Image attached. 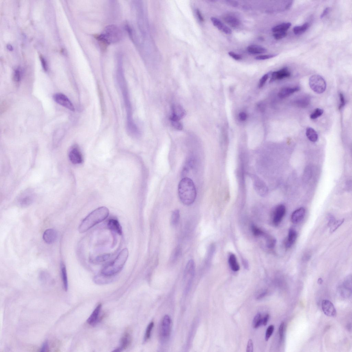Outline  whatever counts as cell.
<instances>
[{"instance_id":"obj_29","label":"cell","mask_w":352,"mask_h":352,"mask_svg":"<svg viewBox=\"0 0 352 352\" xmlns=\"http://www.w3.org/2000/svg\"><path fill=\"white\" fill-rule=\"evenodd\" d=\"M309 27L308 23H305L301 26H295L293 28L294 33L295 35H301L308 30Z\"/></svg>"},{"instance_id":"obj_42","label":"cell","mask_w":352,"mask_h":352,"mask_svg":"<svg viewBox=\"0 0 352 352\" xmlns=\"http://www.w3.org/2000/svg\"><path fill=\"white\" fill-rule=\"evenodd\" d=\"M13 79L14 81L17 83H19L21 79V71L18 69H16L13 75Z\"/></svg>"},{"instance_id":"obj_27","label":"cell","mask_w":352,"mask_h":352,"mask_svg":"<svg viewBox=\"0 0 352 352\" xmlns=\"http://www.w3.org/2000/svg\"><path fill=\"white\" fill-rule=\"evenodd\" d=\"M291 26V24L290 22L284 23L276 26L272 29V31L273 32L276 33L280 32H286Z\"/></svg>"},{"instance_id":"obj_9","label":"cell","mask_w":352,"mask_h":352,"mask_svg":"<svg viewBox=\"0 0 352 352\" xmlns=\"http://www.w3.org/2000/svg\"><path fill=\"white\" fill-rule=\"evenodd\" d=\"M69 157L71 162L74 164H80L83 161L81 151L79 148L76 145L72 147L69 150Z\"/></svg>"},{"instance_id":"obj_46","label":"cell","mask_w":352,"mask_h":352,"mask_svg":"<svg viewBox=\"0 0 352 352\" xmlns=\"http://www.w3.org/2000/svg\"><path fill=\"white\" fill-rule=\"evenodd\" d=\"M253 343L252 339H249L248 340V344L247 346V348H246V351L247 352H253Z\"/></svg>"},{"instance_id":"obj_6","label":"cell","mask_w":352,"mask_h":352,"mask_svg":"<svg viewBox=\"0 0 352 352\" xmlns=\"http://www.w3.org/2000/svg\"><path fill=\"white\" fill-rule=\"evenodd\" d=\"M195 273V262L193 260H190L187 262L184 270V280L186 283V293L189 291L191 286L194 277Z\"/></svg>"},{"instance_id":"obj_30","label":"cell","mask_w":352,"mask_h":352,"mask_svg":"<svg viewBox=\"0 0 352 352\" xmlns=\"http://www.w3.org/2000/svg\"><path fill=\"white\" fill-rule=\"evenodd\" d=\"M180 211L175 210L172 213L171 218V223L173 225H175L179 223L180 219Z\"/></svg>"},{"instance_id":"obj_8","label":"cell","mask_w":352,"mask_h":352,"mask_svg":"<svg viewBox=\"0 0 352 352\" xmlns=\"http://www.w3.org/2000/svg\"><path fill=\"white\" fill-rule=\"evenodd\" d=\"M53 97L55 101L58 104L71 111H75V107L72 103L69 98L63 94L57 93L54 95Z\"/></svg>"},{"instance_id":"obj_40","label":"cell","mask_w":352,"mask_h":352,"mask_svg":"<svg viewBox=\"0 0 352 352\" xmlns=\"http://www.w3.org/2000/svg\"><path fill=\"white\" fill-rule=\"evenodd\" d=\"M277 55V54L260 55L255 57V59L257 60H263L271 59L276 57Z\"/></svg>"},{"instance_id":"obj_25","label":"cell","mask_w":352,"mask_h":352,"mask_svg":"<svg viewBox=\"0 0 352 352\" xmlns=\"http://www.w3.org/2000/svg\"><path fill=\"white\" fill-rule=\"evenodd\" d=\"M224 19L226 23L232 27L236 28L239 25V20L232 15H227L224 18Z\"/></svg>"},{"instance_id":"obj_44","label":"cell","mask_w":352,"mask_h":352,"mask_svg":"<svg viewBox=\"0 0 352 352\" xmlns=\"http://www.w3.org/2000/svg\"><path fill=\"white\" fill-rule=\"evenodd\" d=\"M268 77L269 75L267 74H266L263 77H262L261 79L260 80L259 83V88H261L262 87L264 86L267 80L268 79Z\"/></svg>"},{"instance_id":"obj_3","label":"cell","mask_w":352,"mask_h":352,"mask_svg":"<svg viewBox=\"0 0 352 352\" xmlns=\"http://www.w3.org/2000/svg\"><path fill=\"white\" fill-rule=\"evenodd\" d=\"M128 255V250L127 249L122 250L113 261L104 267L102 271V275L109 277L120 272L124 266Z\"/></svg>"},{"instance_id":"obj_22","label":"cell","mask_w":352,"mask_h":352,"mask_svg":"<svg viewBox=\"0 0 352 352\" xmlns=\"http://www.w3.org/2000/svg\"><path fill=\"white\" fill-rule=\"evenodd\" d=\"M131 337L129 333H126L123 336L121 341V345L120 348L115 350L114 351L120 352L126 349L131 344Z\"/></svg>"},{"instance_id":"obj_37","label":"cell","mask_w":352,"mask_h":352,"mask_svg":"<svg viewBox=\"0 0 352 352\" xmlns=\"http://www.w3.org/2000/svg\"><path fill=\"white\" fill-rule=\"evenodd\" d=\"M276 243V240L273 238V237L268 236L267 239V245L268 247L269 248H274L275 246Z\"/></svg>"},{"instance_id":"obj_47","label":"cell","mask_w":352,"mask_h":352,"mask_svg":"<svg viewBox=\"0 0 352 352\" xmlns=\"http://www.w3.org/2000/svg\"><path fill=\"white\" fill-rule=\"evenodd\" d=\"M339 96L340 104L339 106V109H341L344 106L345 104V100L344 95L342 93H340V94Z\"/></svg>"},{"instance_id":"obj_58","label":"cell","mask_w":352,"mask_h":352,"mask_svg":"<svg viewBox=\"0 0 352 352\" xmlns=\"http://www.w3.org/2000/svg\"><path fill=\"white\" fill-rule=\"evenodd\" d=\"M293 1H291L289 2V3L287 4V5L286 6V9H287V10H289V9H290L291 7L292 6L293 4Z\"/></svg>"},{"instance_id":"obj_49","label":"cell","mask_w":352,"mask_h":352,"mask_svg":"<svg viewBox=\"0 0 352 352\" xmlns=\"http://www.w3.org/2000/svg\"><path fill=\"white\" fill-rule=\"evenodd\" d=\"M328 226L329 227H331V226L333 225V224L336 221L335 217H334L333 215L329 214L328 216Z\"/></svg>"},{"instance_id":"obj_52","label":"cell","mask_w":352,"mask_h":352,"mask_svg":"<svg viewBox=\"0 0 352 352\" xmlns=\"http://www.w3.org/2000/svg\"><path fill=\"white\" fill-rule=\"evenodd\" d=\"M239 117L240 120L241 121H245L247 118L246 114L244 112H241L239 114Z\"/></svg>"},{"instance_id":"obj_20","label":"cell","mask_w":352,"mask_h":352,"mask_svg":"<svg viewBox=\"0 0 352 352\" xmlns=\"http://www.w3.org/2000/svg\"><path fill=\"white\" fill-rule=\"evenodd\" d=\"M300 90L299 87H286L282 88L278 94L279 97L281 98H284L289 97L295 92Z\"/></svg>"},{"instance_id":"obj_38","label":"cell","mask_w":352,"mask_h":352,"mask_svg":"<svg viewBox=\"0 0 352 352\" xmlns=\"http://www.w3.org/2000/svg\"><path fill=\"white\" fill-rule=\"evenodd\" d=\"M309 103L308 98H303L297 101V104L299 106L303 107L308 106Z\"/></svg>"},{"instance_id":"obj_24","label":"cell","mask_w":352,"mask_h":352,"mask_svg":"<svg viewBox=\"0 0 352 352\" xmlns=\"http://www.w3.org/2000/svg\"><path fill=\"white\" fill-rule=\"evenodd\" d=\"M306 134L307 137L311 142H315L317 141L318 134L315 130L312 128L310 127L307 128L306 129Z\"/></svg>"},{"instance_id":"obj_21","label":"cell","mask_w":352,"mask_h":352,"mask_svg":"<svg viewBox=\"0 0 352 352\" xmlns=\"http://www.w3.org/2000/svg\"><path fill=\"white\" fill-rule=\"evenodd\" d=\"M107 226L109 229L112 230V231L117 233L120 235L122 234V228L117 220L115 219H111L109 220Z\"/></svg>"},{"instance_id":"obj_54","label":"cell","mask_w":352,"mask_h":352,"mask_svg":"<svg viewBox=\"0 0 352 352\" xmlns=\"http://www.w3.org/2000/svg\"><path fill=\"white\" fill-rule=\"evenodd\" d=\"M48 344L47 342H45L44 343L43 345H42V348L41 349V351L44 352L46 351V350L48 349Z\"/></svg>"},{"instance_id":"obj_56","label":"cell","mask_w":352,"mask_h":352,"mask_svg":"<svg viewBox=\"0 0 352 352\" xmlns=\"http://www.w3.org/2000/svg\"><path fill=\"white\" fill-rule=\"evenodd\" d=\"M196 13L197 16H198L199 20H200V21H203V17L202 16L200 11H199L198 10H196Z\"/></svg>"},{"instance_id":"obj_26","label":"cell","mask_w":352,"mask_h":352,"mask_svg":"<svg viewBox=\"0 0 352 352\" xmlns=\"http://www.w3.org/2000/svg\"><path fill=\"white\" fill-rule=\"evenodd\" d=\"M229 263L232 270L235 272L238 271L240 269V266L238 262L236 256L232 254L229 258Z\"/></svg>"},{"instance_id":"obj_59","label":"cell","mask_w":352,"mask_h":352,"mask_svg":"<svg viewBox=\"0 0 352 352\" xmlns=\"http://www.w3.org/2000/svg\"><path fill=\"white\" fill-rule=\"evenodd\" d=\"M7 47L9 50L11 51L13 50V47L10 44H8L7 46Z\"/></svg>"},{"instance_id":"obj_15","label":"cell","mask_w":352,"mask_h":352,"mask_svg":"<svg viewBox=\"0 0 352 352\" xmlns=\"http://www.w3.org/2000/svg\"><path fill=\"white\" fill-rule=\"evenodd\" d=\"M306 210L303 207L296 210L291 215V221L294 224H297L301 221L305 217Z\"/></svg>"},{"instance_id":"obj_10","label":"cell","mask_w":352,"mask_h":352,"mask_svg":"<svg viewBox=\"0 0 352 352\" xmlns=\"http://www.w3.org/2000/svg\"><path fill=\"white\" fill-rule=\"evenodd\" d=\"M286 207L283 205H279L276 207L272 218L273 223L275 225L277 226L281 222L286 215Z\"/></svg>"},{"instance_id":"obj_45","label":"cell","mask_w":352,"mask_h":352,"mask_svg":"<svg viewBox=\"0 0 352 352\" xmlns=\"http://www.w3.org/2000/svg\"><path fill=\"white\" fill-rule=\"evenodd\" d=\"M228 55L231 57H232L233 59L236 60H241L242 58L241 56L240 55L237 54L233 52H228Z\"/></svg>"},{"instance_id":"obj_50","label":"cell","mask_w":352,"mask_h":352,"mask_svg":"<svg viewBox=\"0 0 352 352\" xmlns=\"http://www.w3.org/2000/svg\"><path fill=\"white\" fill-rule=\"evenodd\" d=\"M40 60H41L42 66L43 67L44 70L45 71H47V66L45 60L44 59V58L42 57V56H41V57H40Z\"/></svg>"},{"instance_id":"obj_39","label":"cell","mask_w":352,"mask_h":352,"mask_svg":"<svg viewBox=\"0 0 352 352\" xmlns=\"http://www.w3.org/2000/svg\"><path fill=\"white\" fill-rule=\"evenodd\" d=\"M284 326L285 324L284 322L281 323L280 324L279 330V333L280 338V342H282L283 341L284 337Z\"/></svg>"},{"instance_id":"obj_43","label":"cell","mask_w":352,"mask_h":352,"mask_svg":"<svg viewBox=\"0 0 352 352\" xmlns=\"http://www.w3.org/2000/svg\"><path fill=\"white\" fill-rule=\"evenodd\" d=\"M171 124L172 126H173L175 128L179 130V131H181L183 128V125L179 121H171Z\"/></svg>"},{"instance_id":"obj_17","label":"cell","mask_w":352,"mask_h":352,"mask_svg":"<svg viewBox=\"0 0 352 352\" xmlns=\"http://www.w3.org/2000/svg\"><path fill=\"white\" fill-rule=\"evenodd\" d=\"M297 237V232L294 229L291 228L289 230L288 237L285 243V246L286 249L290 248L294 244Z\"/></svg>"},{"instance_id":"obj_4","label":"cell","mask_w":352,"mask_h":352,"mask_svg":"<svg viewBox=\"0 0 352 352\" xmlns=\"http://www.w3.org/2000/svg\"><path fill=\"white\" fill-rule=\"evenodd\" d=\"M122 36L120 30L115 26H110L105 29L101 35L96 36V39L103 46L106 47L108 44L119 40Z\"/></svg>"},{"instance_id":"obj_60","label":"cell","mask_w":352,"mask_h":352,"mask_svg":"<svg viewBox=\"0 0 352 352\" xmlns=\"http://www.w3.org/2000/svg\"><path fill=\"white\" fill-rule=\"evenodd\" d=\"M323 280L321 278H320L318 280V283L319 284H322V283Z\"/></svg>"},{"instance_id":"obj_11","label":"cell","mask_w":352,"mask_h":352,"mask_svg":"<svg viewBox=\"0 0 352 352\" xmlns=\"http://www.w3.org/2000/svg\"><path fill=\"white\" fill-rule=\"evenodd\" d=\"M172 115L170 117L171 121H180L186 114L184 109L178 104L172 105Z\"/></svg>"},{"instance_id":"obj_5","label":"cell","mask_w":352,"mask_h":352,"mask_svg":"<svg viewBox=\"0 0 352 352\" xmlns=\"http://www.w3.org/2000/svg\"><path fill=\"white\" fill-rule=\"evenodd\" d=\"M309 85L313 91L318 94L324 93L326 89L325 80L321 76L318 75H313L310 77Z\"/></svg>"},{"instance_id":"obj_55","label":"cell","mask_w":352,"mask_h":352,"mask_svg":"<svg viewBox=\"0 0 352 352\" xmlns=\"http://www.w3.org/2000/svg\"><path fill=\"white\" fill-rule=\"evenodd\" d=\"M269 318V314H267L264 318H263V325L264 326H266L267 324L268 320Z\"/></svg>"},{"instance_id":"obj_18","label":"cell","mask_w":352,"mask_h":352,"mask_svg":"<svg viewBox=\"0 0 352 352\" xmlns=\"http://www.w3.org/2000/svg\"><path fill=\"white\" fill-rule=\"evenodd\" d=\"M211 20L214 25L224 33L227 35H230L232 33V30L224 24L220 20L214 17L211 18Z\"/></svg>"},{"instance_id":"obj_57","label":"cell","mask_w":352,"mask_h":352,"mask_svg":"<svg viewBox=\"0 0 352 352\" xmlns=\"http://www.w3.org/2000/svg\"><path fill=\"white\" fill-rule=\"evenodd\" d=\"M266 294H267L266 292H263V293H261V294H260V295H259L258 296V297H257V299L258 300H260V299H261L264 296H265L266 295Z\"/></svg>"},{"instance_id":"obj_28","label":"cell","mask_w":352,"mask_h":352,"mask_svg":"<svg viewBox=\"0 0 352 352\" xmlns=\"http://www.w3.org/2000/svg\"><path fill=\"white\" fill-rule=\"evenodd\" d=\"M61 270L62 279L63 282L64 289L66 291H67L68 289V277H67L66 266L63 263H61Z\"/></svg>"},{"instance_id":"obj_2","label":"cell","mask_w":352,"mask_h":352,"mask_svg":"<svg viewBox=\"0 0 352 352\" xmlns=\"http://www.w3.org/2000/svg\"><path fill=\"white\" fill-rule=\"evenodd\" d=\"M109 214V210L105 207L97 208L85 218L78 228L80 233L87 231L94 226L105 220Z\"/></svg>"},{"instance_id":"obj_31","label":"cell","mask_w":352,"mask_h":352,"mask_svg":"<svg viewBox=\"0 0 352 352\" xmlns=\"http://www.w3.org/2000/svg\"><path fill=\"white\" fill-rule=\"evenodd\" d=\"M262 325H263V318H261L260 314L258 313L253 320V327L257 328Z\"/></svg>"},{"instance_id":"obj_16","label":"cell","mask_w":352,"mask_h":352,"mask_svg":"<svg viewBox=\"0 0 352 352\" xmlns=\"http://www.w3.org/2000/svg\"><path fill=\"white\" fill-rule=\"evenodd\" d=\"M57 232L54 230L50 229L44 232L43 235V239L46 243L52 244L57 238Z\"/></svg>"},{"instance_id":"obj_23","label":"cell","mask_w":352,"mask_h":352,"mask_svg":"<svg viewBox=\"0 0 352 352\" xmlns=\"http://www.w3.org/2000/svg\"><path fill=\"white\" fill-rule=\"evenodd\" d=\"M249 52L253 55L259 54L266 52L267 50L263 47L256 45H252L247 48Z\"/></svg>"},{"instance_id":"obj_36","label":"cell","mask_w":352,"mask_h":352,"mask_svg":"<svg viewBox=\"0 0 352 352\" xmlns=\"http://www.w3.org/2000/svg\"><path fill=\"white\" fill-rule=\"evenodd\" d=\"M274 326L273 325H271L269 326L267 329L265 336V340L266 341L268 340L271 335L272 334L273 331L274 330Z\"/></svg>"},{"instance_id":"obj_35","label":"cell","mask_w":352,"mask_h":352,"mask_svg":"<svg viewBox=\"0 0 352 352\" xmlns=\"http://www.w3.org/2000/svg\"><path fill=\"white\" fill-rule=\"evenodd\" d=\"M252 229L253 234L255 236H259L264 235V232L255 225H252Z\"/></svg>"},{"instance_id":"obj_12","label":"cell","mask_w":352,"mask_h":352,"mask_svg":"<svg viewBox=\"0 0 352 352\" xmlns=\"http://www.w3.org/2000/svg\"><path fill=\"white\" fill-rule=\"evenodd\" d=\"M322 308L324 314L329 317H335L337 311L331 301L325 300L322 301Z\"/></svg>"},{"instance_id":"obj_51","label":"cell","mask_w":352,"mask_h":352,"mask_svg":"<svg viewBox=\"0 0 352 352\" xmlns=\"http://www.w3.org/2000/svg\"><path fill=\"white\" fill-rule=\"evenodd\" d=\"M181 253V249L179 247L177 248L174 253V256H173L174 259H177V258L180 255Z\"/></svg>"},{"instance_id":"obj_7","label":"cell","mask_w":352,"mask_h":352,"mask_svg":"<svg viewBox=\"0 0 352 352\" xmlns=\"http://www.w3.org/2000/svg\"><path fill=\"white\" fill-rule=\"evenodd\" d=\"M171 320L169 316L166 315L163 318L161 323L160 336L162 341H167L170 337L171 331Z\"/></svg>"},{"instance_id":"obj_48","label":"cell","mask_w":352,"mask_h":352,"mask_svg":"<svg viewBox=\"0 0 352 352\" xmlns=\"http://www.w3.org/2000/svg\"><path fill=\"white\" fill-rule=\"evenodd\" d=\"M110 257L109 255H104L98 257L96 260L98 262H103L106 260Z\"/></svg>"},{"instance_id":"obj_14","label":"cell","mask_w":352,"mask_h":352,"mask_svg":"<svg viewBox=\"0 0 352 352\" xmlns=\"http://www.w3.org/2000/svg\"><path fill=\"white\" fill-rule=\"evenodd\" d=\"M291 73L287 68H284L279 71L273 72L271 75L270 82L280 80L290 77Z\"/></svg>"},{"instance_id":"obj_41","label":"cell","mask_w":352,"mask_h":352,"mask_svg":"<svg viewBox=\"0 0 352 352\" xmlns=\"http://www.w3.org/2000/svg\"><path fill=\"white\" fill-rule=\"evenodd\" d=\"M287 35L286 32H276L273 35V36L276 40H279L283 38Z\"/></svg>"},{"instance_id":"obj_1","label":"cell","mask_w":352,"mask_h":352,"mask_svg":"<svg viewBox=\"0 0 352 352\" xmlns=\"http://www.w3.org/2000/svg\"><path fill=\"white\" fill-rule=\"evenodd\" d=\"M178 195L180 200L184 204L190 205L196 200V190L191 179L184 178L182 179L178 186Z\"/></svg>"},{"instance_id":"obj_19","label":"cell","mask_w":352,"mask_h":352,"mask_svg":"<svg viewBox=\"0 0 352 352\" xmlns=\"http://www.w3.org/2000/svg\"><path fill=\"white\" fill-rule=\"evenodd\" d=\"M102 307L101 304H98L93 311L90 317L87 320V322L89 325L92 326H94L97 323Z\"/></svg>"},{"instance_id":"obj_32","label":"cell","mask_w":352,"mask_h":352,"mask_svg":"<svg viewBox=\"0 0 352 352\" xmlns=\"http://www.w3.org/2000/svg\"><path fill=\"white\" fill-rule=\"evenodd\" d=\"M344 219H342L336 221L333 225L330 227V232H333L339 228L340 226L344 222Z\"/></svg>"},{"instance_id":"obj_13","label":"cell","mask_w":352,"mask_h":352,"mask_svg":"<svg viewBox=\"0 0 352 352\" xmlns=\"http://www.w3.org/2000/svg\"><path fill=\"white\" fill-rule=\"evenodd\" d=\"M34 199L35 196L33 192L30 190H28L21 195L18 201L20 205L23 207H26L32 204Z\"/></svg>"},{"instance_id":"obj_33","label":"cell","mask_w":352,"mask_h":352,"mask_svg":"<svg viewBox=\"0 0 352 352\" xmlns=\"http://www.w3.org/2000/svg\"><path fill=\"white\" fill-rule=\"evenodd\" d=\"M154 326L153 322H151L147 327L145 337V341L148 340L151 337V333Z\"/></svg>"},{"instance_id":"obj_53","label":"cell","mask_w":352,"mask_h":352,"mask_svg":"<svg viewBox=\"0 0 352 352\" xmlns=\"http://www.w3.org/2000/svg\"><path fill=\"white\" fill-rule=\"evenodd\" d=\"M329 8L328 7H327L323 11V12L322 13L321 15H320V18L322 19L323 18H324L325 16L326 15H327V14H328V13H329Z\"/></svg>"},{"instance_id":"obj_34","label":"cell","mask_w":352,"mask_h":352,"mask_svg":"<svg viewBox=\"0 0 352 352\" xmlns=\"http://www.w3.org/2000/svg\"><path fill=\"white\" fill-rule=\"evenodd\" d=\"M324 113V111L322 109L317 108L315 110L313 113L310 115L311 119H316L321 116Z\"/></svg>"}]
</instances>
